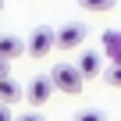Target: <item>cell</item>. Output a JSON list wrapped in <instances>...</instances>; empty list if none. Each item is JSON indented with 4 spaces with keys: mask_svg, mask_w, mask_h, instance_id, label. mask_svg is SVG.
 I'll return each instance as SVG.
<instances>
[{
    "mask_svg": "<svg viewBox=\"0 0 121 121\" xmlns=\"http://www.w3.org/2000/svg\"><path fill=\"white\" fill-rule=\"evenodd\" d=\"M78 4H82L86 11H110L117 0H78Z\"/></svg>",
    "mask_w": 121,
    "mask_h": 121,
    "instance_id": "9c48e42d",
    "label": "cell"
},
{
    "mask_svg": "<svg viewBox=\"0 0 121 121\" xmlns=\"http://www.w3.org/2000/svg\"><path fill=\"white\" fill-rule=\"evenodd\" d=\"M22 100V86L7 75V78H0V103H18Z\"/></svg>",
    "mask_w": 121,
    "mask_h": 121,
    "instance_id": "52a82bcc",
    "label": "cell"
},
{
    "mask_svg": "<svg viewBox=\"0 0 121 121\" xmlns=\"http://www.w3.org/2000/svg\"><path fill=\"white\" fill-rule=\"evenodd\" d=\"M103 50H107V57L114 60H121V32H103Z\"/></svg>",
    "mask_w": 121,
    "mask_h": 121,
    "instance_id": "ba28073f",
    "label": "cell"
},
{
    "mask_svg": "<svg viewBox=\"0 0 121 121\" xmlns=\"http://www.w3.org/2000/svg\"><path fill=\"white\" fill-rule=\"evenodd\" d=\"M14 121H46V117H43L39 110H25V114H22V117H14Z\"/></svg>",
    "mask_w": 121,
    "mask_h": 121,
    "instance_id": "7c38bea8",
    "label": "cell"
},
{
    "mask_svg": "<svg viewBox=\"0 0 121 121\" xmlns=\"http://www.w3.org/2000/svg\"><path fill=\"white\" fill-rule=\"evenodd\" d=\"M22 53H29V43H22L18 36H7V32H0V57L14 60V57H22Z\"/></svg>",
    "mask_w": 121,
    "mask_h": 121,
    "instance_id": "5b68a950",
    "label": "cell"
},
{
    "mask_svg": "<svg viewBox=\"0 0 121 121\" xmlns=\"http://www.w3.org/2000/svg\"><path fill=\"white\" fill-rule=\"evenodd\" d=\"M57 86H53V78L50 75H36L32 82H29V89H25V100L32 103V107H43L46 100H50V93H53Z\"/></svg>",
    "mask_w": 121,
    "mask_h": 121,
    "instance_id": "3957f363",
    "label": "cell"
},
{
    "mask_svg": "<svg viewBox=\"0 0 121 121\" xmlns=\"http://www.w3.org/2000/svg\"><path fill=\"white\" fill-rule=\"evenodd\" d=\"M82 39H86V25L78 22H68L64 29H57V50H75L82 46Z\"/></svg>",
    "mask_w": 121,
    "mask_h": 121,
    "instance_id": "277c9868",
    "label": "cell"
},
{
    "mask_svg": "<svg viewBox=\"0 0 121 121\" xmlns=\"http://www.w3.org/2000/svg\"><path fill=\"white\" fill-rule=\"evenodd\" d=\"M107 82L121 89V64H110V68H107Z\"/></svg>",
    "mask_w": 121,
    "mask_h": 121,
    "instance_id": "30bf717a",
    "label": "cell"
},
{
    "mask_svg": "<svg viewBox=\"0 0 121 121\" xmlns=\"http://www.w3.org/2000/svg\"><path fill=\"white\" fill-rule=\"evenodd\" d=\"M75 121H107V117H103L100 110H82V114H78Z\"/></svg>",
    "mask_w": 121,
    "mask_h": 121,
    "instance_id": "8fae6325",
    "label": "cell"
},
{
    "mask_svg": "<svg viewBox=\"0 0 121 121\" xmlns=\"http://www.w3.org/2000/svg\"><path fill=\"white\" fill-rule=\"evenodd\" d=\"M7 75H11V60H7V57H0V78H7Z\"/></svg>",
    "mask_w": 121,
    "mask_h": 121,
    "instance_id": "5bb4252c",
    "label": "cell"
},
{
    "mask_svg": "<svg viewBox=\"0 0 121 121\" xmlns=\"http://www.w3.org/2000/svg\"><path fill=\"white\" fill-rule=\"evenodd\" d=\"M50 78H53V86H57L60 93H78V89H82V82H86L82 68H78V64H68V60H60V64H53Z\"/></svg>",
    "mask_w": 121,
    "mask_h": 121,
    "instance_id": "6da1fadb",
    "label": "cell"
},
{
    "mask_svg": "<svg viewBox=\"0 0 121 121\" xmlns=\"http://www.w3.org/2000/svg\"><path fill=\"white\" fill-rule=\"evenodd\" d=\"M53 46H57V32L53 29H46V25L32 29V36H29V57H46Z\"/></svg>",
    "mask_w": 121,
    "mask_h": 121,
    "instance_id": "7a4b0ae2",
    "label": "cell"
},
{
    "mask_svg": "<svg viewBox=\"0 0 121 121\" xmlns=\"http://www.w3.org/2000/svg\"><path fill=\"white\" fill-rule=\"evenodd\" d=\"M0 11H4V0H0Z\"/></svg>",
    "mask_w": 121,
    "mask_h": 121,
    "instance_id": "9a60e30c",
    "label": "cell"
},
{
    "mask_svg": "<svg viewBox=\"0 0 121 121\" xmlns=\"http://www.w3.org/2000/svg\"><path fill=\"white\" fill-rule=\"evenodd\" d=\"M78 68H82V75H86V78H96V75L103 71V64H100V53H96V50H86V53L78 57Z\"/></svg>",
    "mask_w": 121,
    "mask_h": 121,
    "instance_id": "8992f818",
    "label": "cell"
},
{
    "mask_svg": "<svg viewBox=\"0 0 121 121\" xmlns=\"http://www.w3.org/2000/svg\"><path fill=\"white\" fill-rule=\"evenodd\" d=\"M0 121H14V114H11V103H0Z\"/></svg>",
    "mask_w": 121,
    "mask_h": 121,
    "instance_id": "4fadbf2b",
    "label": "cell"
}]
</instances>
